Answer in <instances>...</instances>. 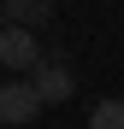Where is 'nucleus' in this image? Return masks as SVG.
Instances as JSON below:
<instances>
[{
  "label": "nucleus",
  "mask_w": 124,
  "mask_h": 129,
  "mask_svg": "<svg viewBox=\"0 0 124 129\" xmlns=\"http://www.w3.org/2000/svg\"><path fill=\"white\" fill-rule=\"evenodd\" d=\"M0 64H6V71H36V64H41L36 29H24V24H0Z\"/></svg>",
  "instance_id": "nucleus-3"
},
{
  "label": "nucleus",
  "mask_w": 124,
  "mask_h": 129,
  "mask_svg": "<svg viewBox=\"0 0 124 129\" xmlns=\"http://www.w3.org/2000/svg\"><path fill=\"white\" fill-rule=\"evenodd\" d=\"M36 112H41V94H36L30 76H6V82H0V123H6V129L36 123Z\"/></svg>",
  "instance_id": "nucleus-1"
},
{
  "label": "nucleus",
  "mask_w": 124,
  "mask_h": 129,
  "mask_svg": "<svg viewBox=\"0 0 124 129\" xmlns=\"http://www.w3.org/2000/svg\"><path fill=\"white\" fill-rule=\"evenodd\" d=\"M6 24H24V29H41V24H53V0H6Z\"/></svg>",
  "instance_id": "nucleus-4"
},
{
  "label": "nucleus",
  "mask_w": 124,
  "mask_h": 129,
  "mask_svg": "<svg viewBox=\"0 0 124 129\" xmlns=\"http://www.w3.org/2000/svg\"><path fill=\"white\" fill-rule=\"evenodd\" d=\"M0 6H6V0H0Z\"/></svg>",
  "instance_id": "nucleus-6"
},
{
  "label": "nucleus",
  "mask_w": 124,
  "mask_h": 129,
  "mask_svg": "<svg viewBox=\"0 0 124 129\" xmlns=\"http://www.w3.org/2000/svg\"><path fill=\"white\" fill-rule=\"evenodd\" d=\"M89 129H124V100H118V94L100 100L95 112H89Z\"/></svg>",
  "instance_id": "nucleus-5"
},
{
  "label": "nucleus",
  "mask_w": 124,
  "mask_h": 129,
  "mask_svg": "<svg viewBox=\"0 0 124 129\" xmlns=\"http://www.w3.org/2000/svg\"><path fill=\"white\" fill-rule=\"evenodd\" d=\"M30 82H36L41 106H65V100L77 94V76H71V64H65V59H41L36 71H30Z\"/></svg>",
  "instance_id": "nucleus-2"
}]
</instances>
